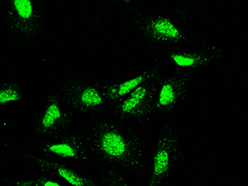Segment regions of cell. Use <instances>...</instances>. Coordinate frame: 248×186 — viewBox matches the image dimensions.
I'll list each match as a JSON object with an SVG mask.
<instances>
[{
    "instance_id": "obj_6",
    "label": "cell",
    "mask_w": 248,
    "mask_h": 186,
    "mask_svg": "<svg viewBox=\"0 0 248 186\" xmlns=\"http://www.w3.org/2000/svg\"><path fill=\"white\" fill-rule=\"evenodd\" d=\"M22 99V92L14 85L0 87V105L19 101Z\"/></svg>"
},
{
    "instance_id": "obj_2",
    "label": "cell",
    "mask_w": 248,
    "mask_h": 186,
    "mask_svg": "<svg viewBox=\"0 0 248 186\" xmlns=\"http://www.w3.org/2000/svg\"><path fill=\"white\" fill-rule=\"evenodd\" d=\"M62 108L56 100L48 103L40 115L37 132L40 135H46L53 131L62 120Z\"/></svg>"
},
{
    "instance_id": "obj_3",
    "label": "cell",
    "mask_w": 248,
    "mask_h": 186,
    "mask_svg": "<svg viewBox=\"0 0 248 186\" xmlns=\"http://www.w3.org/2000/svg\"><path fill=\"white\" fill-rule=\"evenodd\" d=\"M43 157L49 158L51 155H58L62 157H76L78 155L76 145L69 141L62 140H49L45 141L41 147Z\"/></svg>"
},
{
    "instance_id": "obj_4",
    "label": "cell",
    "mask_w": 248,
    "mask_h": 186,
    "mask_svg": "<svg viewBox=\"0 0 248 186\" xmlns=\"http://www.w3.org/2000/svg\"><path fill=\"white\" fill-rule=\"evenodd\" d=\"M102 147L105 153L112 156H120L126 151V145L123 139L113 133L104 135L102 139Z\"/></svg>"
},
{
    "instance_id": "obj_10",
    "label": "cell",
    "mask_w": 248,
    "mask_h": 186,
    "mask_svg": "<svg viewBox=\"0 0 248 186\" xmlns=\"http://www.w3.org/2000/svg\"><path fill=\"white\" fill-rule=\"evenodd\" d=\"M154 28L158 33L162 34L167 37L175 38L179 36V31L177 29L172 25V23H170L169 21H167V20L158 21L155 23Z\"/></svg>"
},
{
    "instance_id": "obj_5",
    "label": "cell",
    "mask_w": 248,
    "mask_h": 186,
    "mask_svg": "<svg viewBox=\"0 0 248 186\" xmlns=\"http://www.w3.org/2000/svg\"><path fill=\"white\" fill-rule=\"evenodd\" d=\"M13 186H63L46 175L22 178L13 182Z\"/></svg>"
},
{
    "instance_id": "obj_7",
    "label": "cell",
    "mask_w": 248,
    "mask_h": 186,
    "mask_svg": "<svg viewBox=\"0 0 248 186\" xmlns=\"http://www.w3.org/2000/svg\"><path fill=\"white\" fill-rule=\"evenodd\" d=\"M169 167V154L166 149L159 150L154 162V175L161 176L167 171Z\"/></svg>"
},
{
    "instance_id": "obj_12",
    "label": "cell",
    "mask_w": 248,
    "mask_h": 186,
    "mask_svg": "<svg viewBox=\"0 0 248 186\" xmlns=\"http://www.w3.org/2000/svg\"><path fill=\"white\" fill-rule=\"evenodd\" d=\"M142 77H137L135 79H131L129 81L124 83V85H122L119 88L118 93L119 95H123L125 93H127L129 91H132L133 88H135L137 85H139L141 81H142Z\"/></svg>"
},
{
    "instance_id": "obj_8",
    "label": "cell",
    "mask_w": 248,
    "mask_h": 186,
    "mask_svg": "<svg viewBox=\"0 0 248 186\" xmlns=\"http://www.w3.org/2000/svg\"><path fill=\"white\" fill-rule=\"evenodd\" d=\"M80 103L88 107L96 106L101 104L102 98L95 90L89 88L80 94Z\"/></svg>"
},
{
    "instance_id": "obj_11",
    "label": "cell",
    "mask_w": 248,
    "mask_h": 186,
    "mask_svg": "<svg viewBox=\"0 0 248 186\" xmlns=\"http://www.w3.org/2000/svg\"><path fill=\"white\" fill-rule=\"evenodd\" d=\"M174 97H175V93H174L173 88L171 85L167 84V85H164L161 90L160 98H159V103L161 106H167L174 100Z\"/></svg>"
},
{
    "instance_id": "obj_1",
    "label": "cell",
    "mask_w": 248,
    "mask_h": 186,
    "mask_svg": "<svg viewBox=\"0 0 248 186\" xmlns=\"http://www.w3.org/2000/svg\"><path fill=\"white\" fill-rule=\"evenodd\" d=\"M8 17L16 30L23 35L33 34L39 23L40 11L29 0H15L8 3Z\"/></svg>"
},
{
    "instance_id": "obj_13",
    "label": "cell",
    "mask_w": 248,
    "mask_h": 186,
    "mask_svg": "<svg viewBox=\"0 0 248 186\" xmlns=\"http://www.w3.org/2000/svg\"><path fill=\"white\" fill-rule=\"evenodd\" d=\"M175 63L180 66H190L195 63V60L191 57H183L180 55H175L173 57Z\"/></svg>"
},
{
    "instance_id": "obj_9",
    "label": "cell",
    "mask_w": 248,
    "mask_h": 186,
    "mask_svg": "<svg viewBox=\"0 0 248 186\" xmlns=\"http://www.w3.org/2000/svg\"><path fill=\"white\" fill-rule=\"evenodd\" d=\"M146 96V90L144 88L140 87L133 93L130 99H127V101L124 103L123 105V111L124 113H127L132 110L134 109L139 103L141 101V99H144Z\"/></svg>"
}]
</instances>
